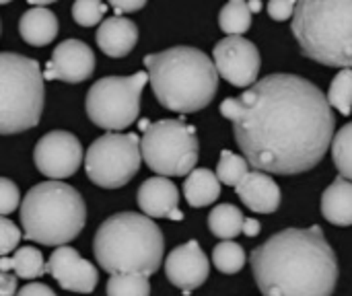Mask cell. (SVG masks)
<instances>
[{
  "label": "cell",
  "mask_w": 352,
  "mask_h": 296,
  "mask_svg": "<svg viewBox=\"0 0 352 296\" xmlns=\"http://www.w3.org/2000/svg\"><path fill=\"white\" fill-rule=\"evenodd\" d=\"M235 142L256 171L297 175L314 169L334 142V113L320 87L297 74H268L221 103Z\"/></svg>",
  "instance_id": "cell-1"
},
{
  "label": "cell",
  "mask_w": 352,
  "mask_h": 296,
  "mask_svg": "<svg viewBox=\"0 0 352 296\" xmlns=\"http://www.w3.org/2000/svg\"><path fill=\"white\" fill-rule=\"evenodd\" d=\"M262 296H332L338 260L320 227L285 229L250 255Z\"/></svg>",
  "instance_id": "cell-2"
},
{
  "label": "cell",
  "mask_w": 352,
  "mask_h": 296,
  "mask_svg": "<svg viewBox=\"0 0 352 296\" xmlns=\"http://www.w3.org/2000/svg\"><path fill=\"white\" fill-rule=\"evenodd\" d=\"M148 80L159 103L175 113L204 109L219 91L217 64L202 49L177 45L144 56Z\"/></svg>",
  "instance_id": "cell-3"
},
{
  "label": "cell",
  "mask_w": 352,
  "mask_h": 296,
  "mask_svg": "<svg viewBox=\"0 0 352 296\" xmlns=\"http://www.w3.org/2000/svg\"><path fill=\"white\" fill-rule=\"evenodd\" d=\"M93 251L97 264L111 276L138 274L148 278L163 264L165 237L146 214L120 212L97 229Z\"/></svg>",
  "instance_id": "cell-4"
},
{
  "label": "cell",
  "mask_w": 352,
  "mask_h": 296,
  "mask_svg": "<svg viewBox=\"0 0 352 296\" xmlns=\"http://www.w3.org/2000/svg\"><path fill=\"white\" fill-rule=\"evenodd\" d=\"M291 29L303 56L324 66L352 70V0L297 2Z\"/></svg>",
  "instance_id": "cell-5"
},
{
  "label": "cell",
  "mask_w": 352,
  "mask_h": 296,
  "mask_svg": "<svg viewBox=\"0 0 352 296\" xmlns=\"http://www.w3.org/2000/svg\"><path fill=\"white\" fill-rule=\"evenodd\" d=\"M85 223V200L64 181L37 183L21 202L23 237L39 245H54L58 249L76 239Z\"/></svg>",
  "instance_id": "cell-6"
},
{
  "label": "cell",
  "mask_w": 352,
  "mask_h": 296,
  "mask_svg": "<svg viewBox=\"0 0 352 296\" xmlns=\"http://www.w3.org/2000/svg\"><path fill=\"white\" fill-rule=\"evenodd\" d=\"M43 72L39 64L21 54L0 56V132L21 134L39 124L43 111Z\"/></svg>",
  "instance_id": "cell-7"
},
{
  "label": "cell",
  "mask_w": 352,
  "mask_h": 296,
  "mask_svg": "<svg viewBox=\"0 0 352 296\" xmlns=\"http://www.w3.org/2000/svg\"><path fill=\"white\" fill-rule=\"evenodd\" d=\"M200 142L184 119H161L142 134V159L159 177H182L196 169Z\"/></svg>",
  "instance_id": "cell-8"
},
{
  "label": "cell",
  "mask_w": 352,
  "mask_h": 296,
  "mask_svg": "<svg viewBox=\"0 0 352 296\" xmlns=\"http://www.w3.org/2000/svg\"><path fill=\"white\" fill-rule=\"evenodd\" d=\"M148 80L146 72L132 76H105L97 80L85 101L89 119L109 132H120L132 126L140 113V95Z\"/></svg>",
  "instance_id": "cell-9"
},
{
  "label": "cell",
  "mask_w": 352,
  "mask_h": 296,
  "mask_svg": "<svg viewBox=\"0 0 352 296\" xmlns=\"http://www.w3.org/2000/svg\"><path fill=\"white\" fill-rule=\"evenodd\" d=\"M142 161V138L136 134L107 132L87 148L85 171L95 185L116 190L138 173Z\"/></svg>",
  "instance_id": "cell-10"
},
{
  "label": "cell",
  "mask_w": 352,
  "mask_h": 296,
  "mask_svg": "<svg viewBox=\"0 0 352 296\" xmlns=\"http://www.w3.org/2000/svg\"><path fill=\"white\" fill-rule=\"evenodd\" d=\"M33 161L47 179H66L82 165V146L74 134L54 130L35 144Z\"/></svg>",
  "instance_id": "cell-11"
},
{
  "label": "cell",
  "mask_w": 352,
  "mask_h": 296,
  "mask_svg": "<svg viewBox=\"0 0 352 296\" xmlns=\"http://www.w3.org/2000/svg\"><path fill=\"white\" fill-rule=\"evenodd\" d=\"M214 64L219 74L233 87L250 89L258 82L262 58L260 49L245 37H225L214 45Z\"/></svg>",
  "instance_id": "cell-12"
},
{
  "label": "cell",
  "mask_w": 352,
  "mask_h": 296,
  "mask_svg": "<svg viewBox=\"0 0 352 296\" xmlns=\"http://www.w3.org/2000/svg\"><path fill=\"white\" fill-rule=\"evenodd\" d=\"M210 274V264L206 253L202 251L198 241H188L184 245H177L169 251L165 260V276L167 280L182 288L184 295H190L192 291L200 288Z\"/></svg>",
  "instance_id": "cell-13"
},
{
  "label": "cell",
  "mask_w": 352,
  "mask_h": 296,
  "mask_svg": "<svg viewBox=\"0 0 352 296\" xmlns=\"http://www.w3.org/2000/svg\"><path fill=\"white\" fill-rule=\"evenodd\" d=\"M47 274L60 284V288L70 293L89 295L95 291L99 272L95 264L87 262L72 247H58L47 260Z\"/></svg>",
  "instance_id": "cell-14"
},
{
  "label": "cell",
  "mask_w": 352,
  "mask_h": 296,
  "mask_svg": "<svg viewBox=\"0 0 352 296\" xmlns=\"http://www.w3.org/2000/svg\"><path fill=\"white\" fill-rule=\"evenodd\" d=\"M93 70H95L93 49L78 39H66L52 52V60L43 70V78L76 84L91 78Z\"/></svg>",
  "instance_id": "cell-15"
},
{
  "label": "cell",
  "mask_w": 352,
  "mask_h": 296,
  "mask_svg": "<svg viewBox=\"0 0 352 296\" xmlns=\"http://www.w3.org/2000/svg\"><path fill=\"white\" fill-rule=\"evenodd\" d=\"M138 206L148 218H171L182 220L184 214L179 212V192L173 181L167 177H151L142 181L138 187Z\"/></svg>",
  "instance_id": "cell-16"
},
{
  "label": "cell",
  "mask_w": 352,
  "mask_h": 296,
  "mask_svg": "<svg viewBox=\"0 0 352 296\" xmlns=\"http://www.w3.org/2000/svg\"><path fill=\"white\" fill-rule=\"evenodd\" d=\"M235 192L250 210L260 214L276 212L283 200L278 183L264 171H250Z\"/></svg>",
  "instance_id": "cell-17"
},
{
  "label": "cell",
  "mask_w": 352,
  "mask_h": 296,
  "mask_svg": "<svg viewBox=\"0 0 352 296\" xmlns=\"http://www.w3.org/2000/svg\"><path fill=\"white\" fill-rule=\"evenodd\" d=\"M138 41V27L128 16H107L97 29V45L105 56L124 58Z\"/></svg>",
  "instance_id": "cell-18"
},
{
  "label": "cell",
  "mask_w": 352,
  "mask_h": 296,
  "mask_svg": "<svg viewBox=\"0 0 352 296\" xmlns=\"http://www.w3.org/2000/svg\"><path fill=\"white\" fill-rule=\"evenodd\" d=\"M19 33L29 45H35V47L47 45L58 35V19L50 8L31 6L29 10L21 14Z\"/></svg>",
  "instance_id": "cell-19"
},
{
  "label": "cell",
  "mask_w": 352,
  "mask_h": 296,
  "mask_svg": "<svg viewBox=\"0 0 352 296\" xmlns=\"http://www.w3.org/2000/svg\"><path fill=\"white\" fill-rule=\"evenodd\" d=\"M322 214L336 227L352 225V181L336 177L322 196Z\"/></svg>",
  "instance_id": "cell-20"
},
{
  "label": "cell",
  "mask_w": 352,
  "mask_h": 296,
  "mask_svg": "<svg viewBox=\"0 0 352 296\" xmlns=\"http://www.w3.org/2000/svg\"><path fill=\"white\" fill-rule=\"evenodd\" d=\"M184 196L192 208L212 204L221 196V181L210 169H194L184 181Z\"/></svg>",
  "instance_id": "cell-21"
},
{
  "label": "cell",
  "mask_w": 352,
  "mask_h": 296,
  "mask_svg": "<svg viewBox=\"0 0 352 296\" xmlns=\"http://www.w3.org/2000/svg\"><path fill=\"white\" fill-rule=\"evenodd\" d=\"M243 225H245V216L233 204H219L208 214V227L212 235L223 241H231L239 233H243Z\"/></svg>",
  "instance_id": "cell-22"
},
{
  "label": "cell",
  "mask_w": 352,
  "mask_h": 296,
  "mask_svg": "<svg viewBox=\"0 0 352 296\" xmlns=\"http://www.w3.org/2000/svg\"><path fill=\"white\" fill-rule=\"evenodd\" d=\"M219 25L227 37H241L252 27V10L243 0L227 2L219 12Z\"/></svg>",
  "instance_id": "cell-23"
},
{
  "label": "cell",
  "mask_w": 352,
  "mask_h": 296,
  "mask_svg": "<svg viewBox=\"0 0 352 296\" xmlns=\"http://www.w3.org/2000/svg\"><path fill=\"white\" fill-rule=\"evenodd\" d=\"M12 274L23 280H37L47 272V262L37 247H19L10 258Z\"/></svg>",
  "instance_id": "cell-24"
},
{
  "label": "cell",
  "mask_w": 352,
  "mask_h": 296,
  "mask_svg": "<svg viewBox=\"0 0 352 296\" xmlns=\"http://www.w3.org/2000/svg\"><path fill=\"white\" fill-rule=\"evenodd\" d=\"M248 262V255H245V249L235 243V241H223L219 245H214V251H212V264L219 272L223 274H237L243 270Z\"/></svg>",
  "instance_id": "cell-25"
},
{
  "label": "cell",
  "mask_w": 352,
  "mask_h": 296,
  "mask_svg": "<svg viewBox=\"0 0 352 296\" xmlns=\"http://www.w3.org/2000/svg\"><path fill=\"white\" fill-rule=\"evenodd\" d=\"M250 163L245 157H239L231 150H223L221 152V159H219V165H217V177L221 183L225 185H231V187H237L245 175L250 173Z\"/></svg>",
  "instance_id": "cell-26"
},
{
  "label": "cell",
  "mask_w": 352,
  "mask_h": 296,
  "mask_svg": "<svg viewBox=\"0 0 352 296\" xmlns=\"http://www.w3.org/2000/svg\"><path fill=\"white\" fill-rule=\"evenodd\" d=\"M332 159L340 177L352 181V122L336 132L332 142Z\"/></svg>",
  "instance_id": "cell-27"
},
{
  "label": "cell",
  "mask_w": 352,
  "mask_h": 296,
  "mask_svg": "<svg viewBox=\"0 0 352 296\" xmlns=\"http://www.w3.org/2000/svg\"><path fill=\"white\" fill-rule=\"evenodd\" d=\"M107 296H151V282L138 274H118L107 280Z\"/></svg>",
  "instance_id": "cell-28"
},
{
  "label": "cell",
  "mask_w": 352,
  "mask_h": 296,
  "mask_svg": "<svg viewBox=\"0 0 352 296\" xmlns=\"http://www.w3.org/2000/svg\"><path fill=\"white\" fill-rule=\"evenodd\" d=\"M328 101L342 115H351L352 111V70H340L328 91Z\"/></svg>",
  "instance_id": "cell-29"
},
{
  "label": "cell",
  "mask_w": 352,
  "mask_h": 296,
  "mask_svg": "<svg viewBox=\"0 0 352 296\" xmlns=\"http://www.w3.org/2000/svg\"><path fill=\"white\" fill-rule=\"evenodd\" d=\"M105 12H107V4L105 2H97V0H76L72 4V16L82 27H93L99 21L103 23L107 19Z\"/></svg>",
  "instance_id": "cell-30"
},
{
  "label": "cell",
  "mask_w": 352,
  "mask_h": 296,
  "mask_svg": "<svg viewBox=\"0 0 352 296\" xmlns=\"http://www.w3.org/2000/svg\"><path fill=\"white\" fill-rule=\"evenodd\" d=\"M21 202V194H19V187L8 179H0V214L2 218H6L12 210H16Z\"/></svg>",
  "instance_id": "cell-31"
},
{
  "label": "cell",
  "mask_w": 352,
  "mask_h": 296,
  "mask_svg": "<svg viewBox=\"0 0 352 296\" xmlns=\"http://www.w3.org/2000/svg\"><path fill=\"white\" fill-rule=\"evenodd\" d=\"M0 233H2V247H0V253L2 258H6L8 253H14L16 251V245L21 241V231L16 229V225L8 218H2L0 220Z\"/></svg>",
  "instance_id": "cell-32"
},
{
  "label": "cell",
  "mask_w": 352,
  "mask_h": 296,
  "mask_svg": "<svg viewBox=\"0 0 352 296\" xmlns=\"http://www.w3.org/2000/svg\"><path fill=\"white\" fill-rule=\"evenodd\" d=\"M266 8H268V14L274 21H287V19L293 21L295 10H297V2H293V0H272V2H268Z\"/></svg>",
  "instance_id": "cell-33"
},
{
  "label": "cell",
  "mask_w": 352,
  "mask_h": 296,
  "mask_svg": "<svg viewBox=\"0 0 352 296\" xmlns=\"http://www.w3.org/2000/svg\"><path fill=\"white\" fill-rule=\"evenodd\" d=\"M109 6L116 10V14L126 16V14H130V12H136V10H140V8H144V0H113Z\"/></svg>",
  "instance_id": "cell-34"
},
{
  "label": "cell",
  "mask_w": 352,
  "mask_h": 296,
  "mask_svg": "<svg viewBox=\"0 0 352 296\" xmlns=\"http://www.w3.org/2000/svg\"><path fill=\"white\" fill-rule=\"evenodd\" d=\"M16 296H56V293L41 282H31V284L23 286Z\"/></svg>",
  "instance_id": "cell-35"
},
{
  "label": "cell",
  "mask_w": 352,
  "mask_h": 296,
  "mask_svg": "<svg viewBox=\"0 0 352 296\" xmlns=\"http://www.w3.org/2000/svg\"><path fill=\"white\" fill-rule=\"evenodd\" d=\"M0 286H2V296H16V276L10 272L0 274Z\"/></svg>",
  "instance_id": "cell-36"
},
{
  "label": "cell",
  "mask_w": 352,
  "mask_h": 296,
  "mask_svg": "<svg viewBox=\"0 0 352 296\" xmlns=\"http://www.w3.org/2000/svg\"><path fill=\"white\" fill-rule=\"evenodd\" d=\"M260 233V223L256 218H245V225H243V235L248 237H256Z\"/></svg>",
  "instance_id": "cell-37"
},
{
  "label": "cell",
  "mask_w": 352,
  "mask_h": 296,
  "mask_svg": "<svg viewBox=\"0 0 352 296\" xmlns=\"http://www.w3.org/2000/svg\"><path fill=\"white\" fill-rule=\"evenodd\" d=\"M12 266H10V258H2L0 260V272H10Z\"/></svg>",
  "instance_id": "cell-38"
},
{
  "label": "cell",
  "mask_w": 352,
  "mask_h": 296,
  "mask_svg": "<svg viewBox=\"0 0 352 296\" xmlns=\"http://www.w3.org/2000/svg\"><path fill=\"white\" fill-rule=\"evenodd\" d=\"M248 6H250L252 14H254V12H260V10H262V2H258V0H250V2H248Z\"/></svg>",
  "instance_id": "cell-39"
}]
</instances>
